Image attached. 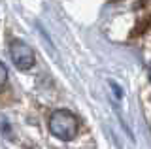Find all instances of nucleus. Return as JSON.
<instances>
[{"label": "nucleus", "mask_w": 151, "mask_h": 149, "mask_svg": "<svg viewBox=\"0 0 151 149\" xmlns=\"http://www.w3.org/2000/svg\"><path fill=\"white\" fill-rule=\"evenodd\" d=\"M49 132L63 142H72L78 136V117L70 110H57L49 117Z\"/></svg>", "instance_id": "obj_1"}, {"label": "nucleus", "mask_w": 151, "mask_h": 149, "mask_svg": "<svg viewBox=\"0 0 151 149\" xmlns=\"http://www.w3.org/2000/svg\"><path fill=\"white\" fill-rule=\"evenodd\" d=\"M9 57H12L13 64H15L19 70H23V72L30 70L36 62L32 47L28 44H25L23 40H17V38L9 42Z\"/></svg>", "instance_id": "obj_2"}, {"label": "nucleus", "mask_w": 151, "mask_h": 149, "mask_svg": "<svg viewBox=\"0 0 151 149\" xmlns=\"http://www.w3.org/2000/svg\"><path fill=\"white\" fill-rule=\"evenodd\" d=\"M6 81H8V68H6V64L0 60V89L6 85Z\"/></svg>", "instance_id": "obj_3"}, {"label": "nucleus", "mask_w": 151, "mask_h": 149, "mask_svg": "<svg viewBox=\"0 0 151 149\" xmlns=\"http://www.w3.org/2000/svg\"><path fill=\"white\" fill-rule=\"evenodd\" d=\"M149 81H151V66H149Z\"/></svg>", "instance_id": "obj_4"}]
</instances>
